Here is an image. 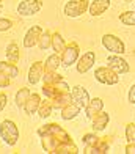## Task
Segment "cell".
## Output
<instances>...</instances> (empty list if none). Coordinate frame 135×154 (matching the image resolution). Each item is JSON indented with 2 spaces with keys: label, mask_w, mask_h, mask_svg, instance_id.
Returning a JSON list of instances; mask_svg holds the SVG:
<instances>
[{
  "label": "cell",
  "mask_w": 135,
  "mask_h": 154,
  "mask_svg": "<svg viewBox=\"0 0 135 154\" xmlns=\"http://www.w3.org/2000/svg\"><path fill=\"white\" fill-rule=\"evenodd\" d=\"M11 27V22L10 20H6V19H2L0 20V30H8Z\"/></svg>",
  "instance_id": "cell-17"
},
{
  "label": "cell",
  "mask_w": 135,
  "mask_h": 154,
  "mask_svg": "<svg viewBox=\"0 0 135 154\" xmlns=\"http://www.w3.org/2000/svg\"><path fill=\"white\" fill-rule=\"evenodd\" d=\"M74 101H75V106L85 107L88 102V93L82 87H75L74 88Z\"/></svg>",
  "instance_id": "cell-6"
},
{
  "label": "cell",
  "mask_w": 135,
  "mask_h": 154,
  "mask_svg": "<svg viewBox=\"0 0 135 154\" xmlns=\"http://www.w3.org/2000/svg\"><path fill=\"white\" fill-rule=\"evenodd\" d=\"M0 71L8 72L11 77L17 74V69H16V68H14V66H10V65H5V63H0Z\"/></svg>",
  "instance_id": "cell-14"
},
{
  "label": "cell",
  "mask_w": 135,
  "mask_h": 154,
  "mask_svg": "<svg viewBox=\"0 0 135 154\" xmlns=\"http://www.w3.org/2000/svg\"><path fill=\"white\" fill-rule=\"evenodd\" d=\"M102 44L113 54H124V44L121 39H118L113 35H105L102 38Z\"/></svg>",
  "instance_id": "cell-2"
},
{
  "label": "cell",
  "mask_w": 135,
  "mask_h": 154,
  "mask_svg": "<svg viewBox=\"0 0 135 154\" xmlns=\"http://www.w3.org/2000/svg\"><path fill=\"white\" fill-rule=\"evenodd\" d=\"M77 57V51H66L65 52V58H63V65H65L66 68L69 66V65H72V61H74V58Z\"/></svg>",
  "instance_id": "cell-12"
},
{
  "label": "cell",
  "mask_w": 135,
  "mask_h": 154,
  "mask_svg": "<svg viewBox=\"0 0 135 154\" xmlns=\"http://www.w3.org/2000/svg\"><path fill=\"white\" fill-rule=\"evenodd\" d=\"M0 132H2V137L3 140L8 145H14L16 140L19 137V132H17V128L13 121H3L2 126H0Z\"/></svg>",
  "instance_id": "cell-1"
},
{
  "label": "cell",
  "mask_w": 135,
  "mask_h": 154,
  "mask_svg": "<svg viewBox=\"0 0 135 154\" xmlns=\"http://www.w3.org/2000/svg\"><path fill=\"white\" fill-rule=\"evenodd\" d=\"M6 106V96L5 94H0V110Z\"/></svg>",
  "instance_id": "cell-20"
},
{
  "label": "cell",
  "mask_w": 135,
  "mask_h": 154,
  "mask_svg": "<svg viewBox=\"0 0 135 154\" xmlns=\"http://www.w3.org/2000/svg\"><path fill=\"white\" fill-rule=\"evenodd\" d=\"M30 93H28V90H22V91H19L17 96H16V104L17 106H24L25 102V96H28Z\"/></svg>",
  "instance_id": "cell-15"
},
{
  "label": "cell",
  "mask_w": 135,
  "mask_h": 154,
  "mask_svg": "<svg viewBox=\"0 0 135 154\" xmlns=\"http://www.w3.org/2000/svg\"><path fill=\"white\" fill-rule=\"evenodd\" d=\"M129 101L135 104V85L130 88V91H129Z\"/></svg>",
  "instance_id": "cell-19"
},
{
  "label": "cell",
  "mask_w": 135,
  "mask_h": 154,
  "mask_svg": "<svg viewBox=\"0 0 135 154\" xmlns=\"http://www.w3.org/2000/svg\"><path fill=\"white\" fill-rule=\"evenodd\" d=\"M19 49H17V46L14 44V43H11L10 46H8V49H6V55H8V58L11 60V61H16L17 60V57H19Z\"/></svg>",
  "instance_id": "cell-10"
},
{
  "label": "cell",
  "mask_w": 135,
  "mask_h": 154,
  "mask_svg": "<svg viewBox=\"0 0 135 154\" xmlns=\"http://www.w3.org/2000/svg\"><path fill=\"white\" fill-rule=\"evenodd\" d=\"M101 107H102L101 99H94V107H93V106H90V107H88V110H87V112H88V116L91 118V116H93V112H94L96 109H101Z\"/></svg>",
  "instance_id": "cell-16"
},
{
  "label": "cell",
  "mask_w": 135,
  "mask_h": 154,
  "mask_svg": "<svg viewBox=\"0 0 135 154\" xmlns=\"http://www.w3.org/2000/svg\"><path fill=\"white\" fill-rule=\"evenodd\" d=\"M109 75H112V72L105 71L104 68H99L97 71H96V79H97L99 82H104V83H115V82L118 80V77H109Z\"/></svg>",
  "instance_id": "cell-9"
},
{
  "label": "cell",
  "mask_w": 135,
  "mask_h": 154,
  "mask_svg": "<svg viewBox=\"0 0 135 154\" xmlns=\"http://www.w3.org/2000/svg\"><path fill=\"white\" fill-rule=\"evenodd\" d=\"M87 8V2L85 0H71V2L65 6V11L68 16H79Z\"/></svg>",
  "instance_id": "cell-4"
},
{
  "label": "cell",
  "mask_w": 135,
  "mask_h": 154,
  "mask_svg": "<svg viewBox=\"0 0 135 154\" xmlns=\"http://www.w3.org/2000/svg\"><path fill=\"white\" fill-rule=\"evenodd\" d=\"M35 30H36V27H33V29L27 33V36H25V41H24V44H25V47H30V46H33L35 44V41H36V38L33 36V33H35Z\"/></svg>",
  "instance_id": "cell-13"
},
{
  "label": "cell",
  "mask_w": 135,
  "mask_h": 154,
  "mask_svg": "<svg viewBox=\"0 0 135 154\" xmlns=\"http://www.w3.org/2000/svg\"><path fill=\"white\" fill-rule=\"evenodd\" d=\"M49 68H57V66H58V58H57V57H51V58H49Z\"/></svg>",
  "instance_id": "cell-18"
},
{
  "label": "cell",
  "mask_w": 135,
  "mask_h": 154,
  "mask_svg": "<svg viewBox=\"0 0 135 154\" xmlns=\"http://www.w3.org/2000/svg\"><path fill=\"white\" fill-rule=\"evenodd\" d=\"M0 10H2V2H0Z\"/></svg>",
  "instance_id": "cell-21"
},
{
  "label": "cell",
  "mask_w": 135,
  "mask_h": 154,
  "mask_svg": "<svg viewBox=\"0 0 135 154\" xmlns=\"http://www.w3.org/2000/svg\"><path fill=\"white\" fill-rule=\"evenodd\" d=\"M94 61V54L93 52H88L85 54L82 60L79 61V66H77V69H79V72H87L88 69L91 68V63Z\"/></svg>",
  "instance_id": "cell-8"
},
{
  "label": "cell",
  "mask_w": 135,
  "mask_h": 154,
  "mask_svg": "<svg viewBox=\"0 0 135 154\" xmlns=\"http://www.w3.org/2000/svg\"><path fill=\"white\" fill-rule=\"evenodd\" d=\"M39 8H41L39 0H24V2L17 6V13L22 16H30V14L38 13Z\"/></svg>",
  "instance_id": "cell-3"
},
{
  "label": "cell",
  "mask_w": 135,
  "mask_h": 154,
  "mask_svg": "<svg viewBox=\"0 0 135 154\" xmlns=\"http://www.w3.org/2000/svg\"><path fill=\"white\" fill-rule=\"evenodd\" d=\"M109 5H110V0H94L93 5H91V14L93 16H99V14H102V13L109 8Z\"/></svg>",
  "instance_id": "cell-7"
},
{
  "label": "cell",
  "mask_w": 135,
  "mask_h": 154,
  "mask_svg": "<svg viewBox=\"0 0 135 154\" xmlns=\"http://www.w3.org/2000/svg\"><path fill=\"white\" fill-rule=\"evenodd\" d=\"M107 63H109V68L115 69L118 74L129 71V66H127V63H126L123 58H118V57H109V58H107Z\"/></svg>",
  "instance_id": "cell-5"
},
{
  "label": "cell",
  "mask_w": 135,
  "mask_h": 154,
  "mask_svg": "<svg viewBox=\"0 0 135 154\" xmlns=\"http://www.w3.org/2000/svg\"><path fill=\"white\" fill-rule=\"evenodd\" d=\"M119 19H121V22H124L126 25H135V13H132V11H127L124 14H121Z\"/></svg>",
  "instance_id": "cell-11"
}]
</instances>
